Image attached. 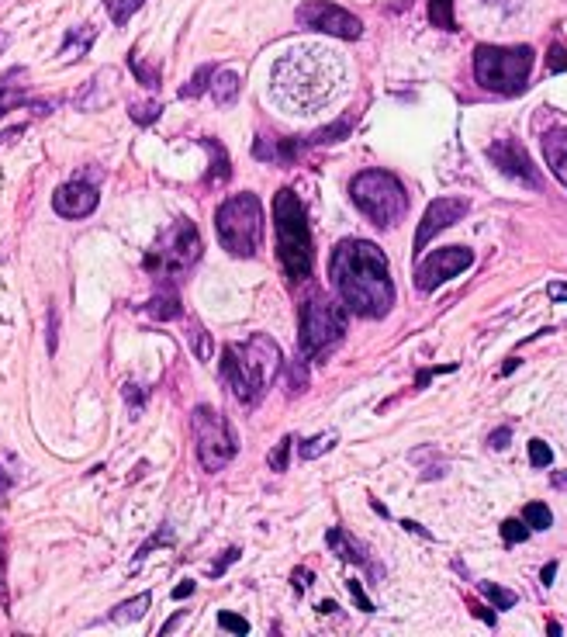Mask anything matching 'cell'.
<instances>
[{
  "label": "cell",
  "mask_w": 567,
  "mask_h": 637,
  "mask_svg": "<svg viewBox=\"0 0 567 637\" xmlns=\"http://www.w3.org/2000/svg\"><path fill=\"white\" fill-rule=\"evenodd\" d=\"M346 66L336 52L298 46L274 63V91L284 104L298 108L301 115L325 108L339 91H343Z\"/></svg>",
  "instance_id": "7a4b0ae2"
},
{
  "label": "cell",
  "mask_w": 567,
  "mask_h": 637,
  "mask_svg": "<svg viewBox=\"0 0 567 637\" xmlns=\"http://www.w3.org/2000/svg\"><path fill=\"white\" fill-rule=\"evenodd\" d=\"M25 77H28L25 66H14V70L0 73V115H7V111L21 108V104H28V108H35V111H42V115H49V111H52L49 101L42 104V101H32V97H28Z\"/></svg>",
  "instance_id": "2e32d148"
},
{
  "label": "cell",
  "mask_w": 567,
  "mask_h": 637,
  "mask_svg": "<svg viewBox=\"0 0 567 637\" xmlns=\"http://www.w3.org/2000/svg\"><path fill=\"white\" fill-rule=\"evenodd\" d=\"M523 523L529 530H550V523H554V513H550L543 502H529L523 509Z\"/></svg>",
  "instance_id": "83f0119b"
},
{
  "label": "cell",
  "mask_w": 567,
  "mask_h": 637,
  "mask_svg": "<svg viewBox=\"0 0 567 637\" xmlns=\"http://www.w3.org/2000/svg\"><path fill=\"white\" fill-rule=\"evenodd\" d=\"M128 66H132L135 80H139L142 87H149V91H160V70H149V66L139 59V49L128 52Z\"/></svg>",
  "instance_id": "484cf974"
},
{
  "label": "cell",
  "mask_w": 567,
  "mask_h": 637,
  "mask_svg": "<svg viewBox=\"0 0 567 637\" xmlns=\"http://www.w3.org/2000/svg\"><path fill=\"white\" fill-rule=\"evenodd\" d=\"M211 77H215V66H198V73H194V80L187 87H180V97H198L208 91V84H211Z\"/></svg>",
  "instance_id": "1f68e13d"
},
{
  "label": "cell",
  "mask_w": 567,
  "mask_h": 637,
  "mask_svg": "<svg viewBox=\"0 0 567 637\" xmlns=\"http://www.w3.org/2000/svg\"><path fill=\"white\" fill-rule=\"evenodd\" d=\"M529 534H533V530H529L523 520H505L502 523V541L505 544H523V541H529Z\"/></svg>",
  "instance_id": "e575fe53"
},
{
  "label": "cell",
  "mask_w": 567,
  "mask_h": 637,
  "mask_svg": "<svg viewBox=\"0 0 567 637\" xmlns=\"http://www.w3.org/2000/svg\"><path fill=\"white\" fill-rule=\"evenodd\" d=\"M509 440H512V430H509V426H498L495 433H488L491 451H505V447H509Z\"/></svg>",
  "instance_id": "b9f144b4"
},
{
  "label": "cell",
  "mask_w": 567,
  "mask_h": 637,
  "mask_svg": "<svg viewBox=\"0 0 567 637\" xmlns=\"http://www.w3.org/2000/svg\"><path fill=\"white\" fill-rule=\"evenodd\" d=\"M94 35H97V28L94 25H80V28H73L70 35H66V42H63V49H59V56L70 63V59H80L83 52L90 49V42H94Z\"/></svg>",
  "instance_id": "7402d4cb"
},
{
  "label": "cell",
  "mask_w": 567,
  "mask_h": 637,
  "mask_svg": "<svg viewBox=\"0 0 567 637\" xmlns=\"http://www.w3.org/2000/svg\"><path fill=\"white\" fill-rule=\"evenodd\" d=\"M567 59H564V46H554L550 49V73H564Z\"/></svg>",
  "instance_id": "ee69618b"
},
{
  "label": "cell",
  "mask_w": 567,
  "mask_h": 637,
  "mask_svg": "<svg viewBox=\"0 0 567 637\" xmlns=\"http://www.w3.org/2000/svg\"><path fill=\"white\" fill-rule=\"evenodd\" d=\"M488 160L495 163L505 177H512V181L526 187H540V174H536L533 160H529V153L516 139H495L488 146Z\"/></svg>",
  "instance_id": "5bb4252c"
},
{
  "label": "cell",
  "mask_w": 567,
  "mask_h": 637,
  "mask_svg": "<svg viewBox=\"0 0 567 637\" xmlns=\"http://www.w3.org/2000/svg\"><path fill=\"white\" fill-rule=\"evenodd\" d=\"M346 589H350L353 603H357V606H360V610H364V613H374V603H370V599L364 596V586H360V582H357V579H350V582H346Z\"/></svg>",
  "instance_id": "60d3db41"
},
{
  "label": "cell",
  "mask_w": 567,
  "mask_h": 637,
  "mask_svg": "<svg viewBox=\"0 0 567 637\" xmlns=\"http://www.w3.org/2000/svg\"><path fill=\"white\" fill-rule=\"evenodd\" d=\"M191 433L194 447H198V461L204 471H222L236 461L239 454V437L232 430V423L211 406H198L191 412Z\"/></svg>",
  "instance_id": "30bf717a"
},
{
  "label": "cell",
  "mask_w": 567,
  "mask_h": 637,
  "mask_svg": "<svg viewBox=\"0 0 567 637\" xmlns=\"http://www.w3.org/2000/svg\"><path fill=\"white\" fill-rule=\"evenodd\" d=\"M218 624H222V631L249 634V620L246 617H236V613H218Z\"/></svg>",
  "instance_id": "f35d334b"
},
{
  "label": "cell",
  "mask_w": 567,
  "mask_h": 637,
  "mask_svg": "<svg viewBox=\"0 0 567 637\" xmlns=\"http://www.w3.org/2000/svg\"><path fill=\"white\" fill-rule=\"evenodd\" d=\"M319 610L322 613H336V603H332V599H325V603H319Z\"/></svg>",
  "instance_id": "f5cc1de1"
},
{
  "label": "cell",
  "mask_w": 567,
  "mask_h": 637,
  "mask_svg": "<svg viewBox=\"0 0 567 637\" xmlns=\"http://www.w3.org/2000/svg\"><path fill=\"white\" fill-rule=\"evenodd\" d=\"M204 146L215 153V167L208 170V184L211 187H218V184H225L232 177V160H229V153H225V146L218 139H201Z\"/></svg>",
  "instance_id": "cb8c5ba5"
},
{
  "label": "cell",
  "mask_w": 567,
  "mask_h": 637,
  "mask_svg": "<svg viewBox=\"0 0 567 637\" xmlns=\"http://www.w3.org/2000/svg\"><path fill=\"white\" fill-rule=\"evenodd\" d=\"M215 232L222 250H229L232 257L249 260L256 257L263 243V205L256 194H236V198L222 201L215 212Z\"/></svg>",
  "instance_id": "52a82bcc"
},
{
  "label": "cell",
  "mask_w": 567,
  "mask_h": 637,
  "mask_svg": "<svg viewBox=\"0 0 567 637\" xmlns=\"http://www.w3.org/2000/svg\"><path fill=\"white\" fill-rule=\"evenodd\" d=\"M481 592H485V599L495 603V610H512V606H516V592L495 586V582H481Z\"/></svg>",
  "instance_id": "4dcf8cb0"
},
{
  "label": "cell",
  "mask_w": 567,
  "mask_h": 637,
  "mask_svg": "<svg viewBox=\"0 0 567 637\" xmlns=\"http://www.w3.org/2000/svg\"><path fill=\"white\" fill-rule=\"evenodd\" d=\"M353 122H357V118H353V115H343V118H339V122L325 125V129L312 132V136H305L301 142H305V149H312V146H332V142H339V139L350 136Z\"/></svg>",
  "instance_id": "ffe728a7"
},
{
  "label": "cell",
  "mask_w": 567,
  "mask_h": 637,
  "mask_svg": "<svg viewBox=\"0 0 567 637\" xmlns=\"http://www.w3.org/2000/svg\"><path fill=\"white\" fill-rule=\"evenodd\" d=\"M56 333H59V312L49 309V354H56Z\"/></svg>",
  "instance_id": "f6af8a7d"
},
{
  "label": "cell",
  "mask_w": 567,
  "mask_h": 637,
  "mask_svg": "<svg viewBox=\"0 0 567 637\" xmlns=\"http://www.w3.org/2000/svg\"><path fill=\"white\" fill-rule=\"evenodd\" d=\"M239 554H243V551H239V547H229V551H225V554H222V558H218V561H215V565H211V575H215V579H218V575H222V572H225V568H229V565H232V561H236V558H239Z\"/></svg>",
  "instance_id": "7bdbcfd3"
},
{
  "label": "cell",
  "mask_w": 567,
  "mask_h": 637,
  "mask_svg": "<svg viewBox=\"0 0 567 637\" xmlns=\"http://www.w3.org/2000/svg\"><path fill=\"white\" fill-rule=\"evenodd\" d=\"M298 25L322 35H332V39H346V42H357L360 35H364V21L346 11V7L332 4V0H305V4L298 7Z\"/></svg>",
  "instance_id": "8fae6325"
},
{
  "label": "cell",
  "mask_w": 567,
  "mask_h": 637,
  "mask_svg": "<svg viewBox=\"0 0 567 637\" xmlns=\"http://www.w3.org/2000/svg\"><path fill=\"white\" fill-rule=\"evenodd\" d=\"M4 42H7V39H4V35H0V46H4Z\"/></svg>",
  "instance_id": "11a10c76"
},
{
  "label": "cell",
  "mask_w": 567,
  "mask_h": 637,
  "mask_svg": "<svg viewBox=\"0 0 567 637\" xmlns=\"http://www.w3.org/2000/svg\"><path fill=\"white\" fill-rule=\"evenodd\" d=\"M329 277L336 284L343 309L364 319H384L395 305V284H391L388 257L370 239H343L332 250Z\"/></svg>",
  "instance_id": "6da1fadb"
},
{
  "label": "cell",
  "mask_w": 567,
  "mask_h": 637,
  "mask_svg": "<svg viewBox=\"0 0 567 637\" xmlns=\"http://www.w3.org/2000/svg\"><path fill=\"white\" fill-rule=\"evenodd\" d=\"M308 388V367H305V357H298V361L287 364V395H301Z\"/></svg>",
  "instance_id": "f1b7e54d"
},
{
  "label": "cell",
  "mask_w": 567,
  "mask_h": 637,
  "mask_svg": "<svg viewBox=\"0 0 567 637\" xmlns=\"http://www.w3.org/2000/svg\"><path fill=\"white\" fill-rule=\"evenodd\" d=\"M550 461H554V451H550L543 440H529V464H533V468H547Z\"/></svg>",
  "instance_id": "8d00e7d4"
},
{
  "label": "cell",
  "mask_w": 567,
  "mask_h": 637,
  "mask_svg": "<svg viewBox=\"0 0 567 637\" xmlns=\"http://www.w3.org/2000/svg\"><path fill=\"white\" fill-rule=\"evenodd\" d=\"M550 298H554L557 305H564V284H561V281L550 284Z\"/></svg>",
  "instance_id": "f907efd6"
},
{
  "label": "cell",
  "mask_w": 567,
  "mask_h": 637,
  "mask_svg": "<svg viewBox=\"0 0 567 637\" xmlns=\"http://www.w3.org/2000/svg\"><path fill=\"white\" fill-rule=\"evenodd\" d=\"M274 232H277V260H281L284 274L291 281L312 277L315 267L312 229H308L305 205H301V198L291 187H281L274 194Z\"/></svg>",
  "instance_id": "277c9868"
},
{
  "label": "cell",
  "mask_w": 567,
  "mask_h": 637,
  "mask_svg": "<svg viewBox=\"0 0 567 637\" xmlns=\"http://www.w3.org/2000/svg\"><path fill=\"white\" fill-rule=\"evenodd\" d=\"M350 198L377 229H395L408 212L405 184L388 170H364L350 181Z\"/></svg>",
  "instance_id": "ba28073f"
},
{
  "label": "cell",
  "mask_w": 567,
  "mask_h": 637,
  "mask_svg": "<svg viewBox=\"0 0 567 637\" xmlns=\"http://www.w3.org/2000/svg\"><path fill=\"white\" fill-rule=\"evenodd\" d=\"M0 599H4V554H0Z\"/></svg>",
  "instance_id": "db71d44e"
},
{
  "label": "cell",
  "mask_w": 567,
  "mask_h": 637,
  "mask_svg": "<svg viewBox=\"0 0 567 637\" xmlns=\"http://www.w3.org/2000/svg\"><path fill=\"white\" fill-rule=\"evenodd\" d=\"M191 343H194V354H198V361H211V336L204 333V326L198 319H191Z\"/></svg>",
  "instance_id": "d6a6232c"
},
{
  "label": "cell",
  "mask_w": 567,
  "mask_h": 637,
  "mask_svg": "<svg viewBox=\"0 0 567 637\" xmlns=\"http://www.w3.org/2000/svg\"><path fill=\"white\" fill-rule=\"evenodd\" d=\"M554 575H557V565H554V561H550V565L540 572V582H543V586H550V582H554Z\"/></svg>",
  "instance_id": "681fc988"
},
{
  "label": "cell",
  "mask_w": 567,
  "mask_h": 637,
  "mask_svg": "<svg viewBox=\"0 0 567 637\" xmlns=\"http://www.w3.org/2000/svg\"><path fill=\"white\" fill-rule=\"evenodd\" d=\"M277 371H281V347L267 333H253L246 343H229L222 350V381L243 406L260 402Z\"/></svg>",
  "instance_id": "3957f363"
},
{
  "label": "cell",
  "mask_w": 567,
  "mask_h": 637,
  "mask_svg": "<svg viewBox=\"0 0 567 637\" xmlns=\"http://www.w3.org/2000/svg\"><path fill=\"white\" fill-rule=\"evenodd\" d=\"M346 326H350V312L343 309V302L329 295H312L301 305V322H298V343L301 357L308 361H322L332 350L343 343Z\"/></svg>",
  "instance_id": "5b68a950"
},
{
  "label": "cell",
  "mask_w": 567,
  "mask_h": 637,
  "mask_svg": "<svg viewBox=\"0 0 567 637\" xmlns=\"http://www.w3.org/2000/svg\"><path fill=\"white\" fill-rule=\"evenodd\" d=\"M122 395H125L128 406H132V419H139L142 416V406H146V392H142L139 385H132V381H128V385L122 388Z\"/></svg>",
  "instance_id": "74e56055"
},
{
  "label": "cell",
  "mask_w": 567,
  "mask_h": 637,
  "mask_svg": "<svg viewBox=\"0 0 567 637\" xmlns=\"http://www.w3.org/2000/svg\"><path fill=\"white\" fill-rule=\"evenodd\" d=\"M533 49L529 46H478L474 49V80L485 91L516 97L529 87Z\"/></svg>",
  "instance_id": "8992f818"
},
{
  "label": "cell",
  "mask_w": 567,
  "mask_h": 637,
  "mask_svg": "<svg viewBox=\"0 0 567 637\" xmlns=\"http://www.w3.org/2000/svg\"><path fill=\"white\" fill-rule=\"evenodd\" d=\"M160 111H163L160 101H146V104H132L128 115H132V122H139V125H153L156 118H160Z\"/></svg>",
  "instance_id": "836d02e7"
},
{
  "label": "cell",
  "mask_w": 567,
  "mask_h": 637,
  "mask_svg": "<svg viewBox=\"0 0 567 637\" xmlns=\"http://www.w3.org/2000/svg\"><path fill=\"white\" fill-rule=\"evenodd\" d=\"M146 312H149V316H156L160 322H170V319H180V316H184L177 291H173L170 284H166V291H156V298L146 305Z\"/></svg>",
  "instance_id": "44dd1931"
},
{
  "label": "cell",
  "mask_w": 567,
  "mask_h": 637,
  "mask_svg": "<svg viewBox=\"0 0 567 637\" xmlns=\"http://www.w3.org/2000/svg\"><path fill=\"white\" fill-rule=\"evenodd\" d=\"M402 527H405V530H412V534H419V537H429L426 530H422V527H419V523H415V520H405Z\"/></svg>",
  "instance_id": "816d5d0a"
},
{
  "label": "cell",
  "mask_w": 567,
  "mask_h": 637,
  "mask_svg": "<svg viewBox=\"0 0 567 637\" xmlns=\"http://www.w3.org/2000/svg\"><path fill=\"white\" fill-rule=\"evenodd\" d=\"M163 544H173V527H160V534L149 537V541L139 547V554H135V565H139V561H146L153 547H163Z\"/></svg>",
  "instance_id": "d590c367"
},
{
  "label": "cell",
  "mask_w": 567,
  "mask_h": 637,
  "mask_svg": "<svg viewBox=\"0 0 567 637\" xmlns=\"http://www.w3.org/2000/svg\"><path fill=\"white\" fill-rule=\"evenodd\" d=\"M471 610L478 613V617L485 620L488 627H495V613H491V610H485V606H478V603H471Z\"/></svg>",
  "instance_id": "c3c4849f"
},
{
  "label": "cell",
  "mask_w": 567,
  "mask_h": 637,
  "mask_svg": "<svg viewBox=\"0 0 567 637\" xmlns=\"http://www.w3.org/2000/svg\"><path fill=\"white\" fill-rule=\"evenodd\" d=\"M471 264H474V250H467V246H443V250H433V257L419 260V267H415V288H419L422 295H429V291H436L440 284L450 281V277L464 274Z\"/></svg>",
  "instance_id": "7c38bea8"
},
{
  "label": "cell",
  "mask_w": 567,
  "mask_h": 637,
  "mask_svg": "<svg viewBox=\"0 0 567 637\" xmlns=\"http://www.w3.org/2000/svg\"><path fill=\"white\" fill-rule=\"evenodd\" d=\"M149 603H153V596H149V592H139V596L128 599V603H118L115 610H111V620H115V624H135V620L146 617Z\"/></svg>",
  "instance_id": "603a6c76"
},
{
  "label": "cell",
  "mask_w": 567,
  "mask_h": 637,
  "mask_svg": "<svg viewBox=\"0 0 567 637\" xmlns=\"http://www.w3.org/2000/svg\"><path fill=\"white\" fill-rule=\"evenodd\" d=\"M11 485H14V475L4 468V464H0V496H4V492L11 489Z\"/></svg>",
  "instance_id": "7dc6e473"
},
{
  "label": "cell",
  "mask_w": 567,
  "mask_h": 637,
  "mask_svg": "<svg viewBox=\"0 0 567 637\" xmlns=\"http://www.w3.org/2000/svg\"><path fill=\"white\" fill-rule=\"evenodd\" d=\"M97 201H101L97 184L83 181V177H73V181L56 187V194H52V208H56V215H63V219H87L97 208Z\"/></svg>",
  "instance_id": "9a60e30c"
},
{
  "label": "cell",
  "mask_w": 567,
  "mask_h": 637,
  "mask_svg": "<svg viewBox=\"0 0 567 637\" xmlns=\"http://www.w3.org/2000/svg\"><path fill=\"white\" fill-rule=\"evenodd\" d=\"M142 4H146V0H104V7H108L115 25H128V18H132Z\"/></svg>",
  "instance_id": "f546056e"
},
{
  "label": "cell",
  "mask_w": 567,
  "mask_h": 637,
  "mask_svg": "<svg viewBox=\"0 0 567 637\" xmlns=\"http://www.w3.org/2000/svg\"><path fill=\"white\" fill-rule=\"evenodd\" d=\"M540 146H543V156H547V167L554 170V177L564 184V181H567V163H564V153H567V132H564V125H557V129L543 132Z\"/></svg>",
  "instance_id": "ac0fdd59"
},
{
  "label": "cell",
  "mask_w": 567,
  "mask_h": 637,
  "mask_svg": "<svg viewBox=\"0 0 567 637\" xmlns=\"http://www.w3.org/2000/svg\"><path fill=\"white\" fill-rule=\"evenodd\" d=\"M336 440H339V433H336V430L322 433V437L305 440V444H301V457H305V461H315V457H319V454H329L332 447H336Z\"/></svg>",
  "instance_id": "4316f807"
},
{
  "label": "cell",
  "mask_w": 567,
  "mask_h": 637,
  "mask_svg": "<svg viewBox=\"0 0 567 637\" xmlns=\"http://www.w3.org/2000/svg\"><path fill=\"white\" fill-rule=\"evenodd\" d=\"M325 544H329V551L336 554L339 561H350V565H360V568H370V572H377L374 565H370L367 558V547L357 541V537H350L346 530L332 527L329 534H325Z\"/></svg>",
  "instance_id": "e0dca14e"
},
{
  "label": "cell",
  "mask_w": 567,
  "mask_h": 637,
  "mask_svg": "<svg viewBox=\"0 0 567 637\" xmlns=\"http://www.w3.org/2000/svg\"><path fill=\"white\" fill-rule=\"evenodd\" d=\"M239 73H232V70H218L215 77H211V84H208V91L211 97H215V104H222V108H229L232 101L239 97Z\"/></svg>",
  "instance_id": "d6986e66"
},
{
  "label": "cell",
  "mask_w": 567,
  "mask_h": 637,
  "mask_svg": "<svg viewBox=\"0 0 567 637\" xmlns=\"http://www.w3.org/2000/svg\"><path fill=\"white\" fill-rule=\"evenodd\" d=\"M429 21L443 32H457V18H453V0H429Z\"/></svg>",
  "instance_id": "d4e9b609"
},
{
  "label": "cell",
  "mask_w": 567,
  "mask_h": 637,
  "mask_svg": "<svg viewBox=\"0 0 567 637\" xmlns=\"http://www.w3.org/2000/svg\"><path fill=\"white\" fill-rule=\"evenodd\" d=\"M291 447H294V437H284L281 444H277V451L270 454V468L287 471V454H291Z\"/></svg>",
  "instance_id": "ab89813d"
},
{
  "label": "cell",
  "mask_w": 567,
  "mask_h": 637,
  "mask_svg": "<svg viewBox=\"0 0 567 637\" xmlns=\"http://www.w3.org/2000/svg\"><path fill=\"white\" fill-rule=\"evenodd\" d=\"M191 592H194V582H191V579H184L177 589H173V599H187V596H191Z\"/></svg>",
  "instance_id": "bcb514c9"
},
{
  "label": "cell",
  "mask_w": 567,
  "mask_h": 637,
  "mask_svg": "<svg viewBox=\"0 0 567 637\" xmlns=\"http://www.w3.org/2000/svg\"><path fill=\"white\" fill-rule=\"evenodd\" d=\"M201 260V236L191 219H177L170 229L156 239V246L146 257V271L156 274L163 284L180 281Z\"/></svg>",
  "instance_id": "9c48e42d"
},
{
  "label": "cell",
  "mask_w": 567,
  "mask_h": 637,
  "mask_svg": "<svg viewBox=\"0 0 567 637\" xmlns=\"http://www.w3.org/2000/svg\"><path fill=\"white\" fill-rule=\"evenodd\" d=\"M471 212V201L467 198H436L433 205L426 208L419 229H415V253H422L429 246V239L440 236L443 229H450L453 222H460Z\"/></svg>",
  "instance_id": "4fadbf2b"
}]
</instances>
